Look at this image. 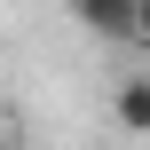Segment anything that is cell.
<instances>
[{
    "instance_id": "6da1fadb",
    "label": "cell",
    "mask_w": 150,
    "mask_h": 150,
    "mask_svg": "<svg viewBox=\"0 0 150 150\" xmlns=\"http://www.w3.org/2000/svg\"><path fill=\"white\" fill-rule=\"evenodd\" d=\"M71 16H79L95 40H111V47H134V0H71Z\"/></svg>"
},
{
    "instance_id": "3957f363",
    "label": "cell",
    "mask_w": 150,
    "mask_h": 150,
    "mask_svg": "<svg viewBox=\"0 0 150 150\" xmlns=\"http://www.w3.org/2000/svg\"><path fill=\"white\" fill-rule=\"evenodd\" d=\"M134 47L150 55V0H134Z\"/></svg>"
},
{
    "instance_id": "7a4b0ae2",
    "label": "cell",
    "mask_w": 150,
    "mask_h": 150,
    "mask_svg": "<svg viewBox=\"0 0 150 150\" xmlns=\"http://www.w3.org/2000/svg\"><path fill=\"white\" fill-rule=\"evenodd\" d=\"M111 119L127 134H150V79H119L111 87Z\"/></svg>"
}]
</instances>
